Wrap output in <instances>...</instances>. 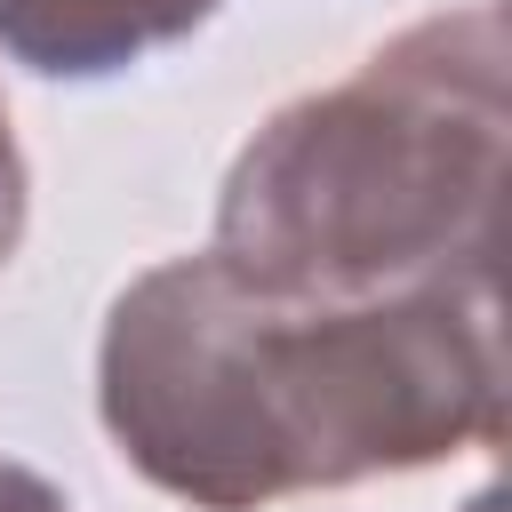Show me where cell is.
Here are the masks:
<instances>
[{
  "instance_id": "1",
  "label": "cell",
  "mask_w": 512,
  "mask_h": 512,
  "mask_svg": "<svg viewBox=\"0 0 512 512\" xmlns=\"http://www.w3.org/2000/svg\"><path fill=\"white\" fill-rule=\"evenodd\" d=\"M112 448L192 512L424 472L504 432L496 288L272 304L216 256L136 272L96 344Z\"/></svg>"
},
{
  "instance_id": "2",
  "label": "cell",
  "mask_w": 512,
  "mask_h": 512,
  "mask_svg": "<svg viewBox=\"0 0 512 512\" xmlns=\"http://www.w3.org/2000/svg\"><path fill=\"white\" fill-rule=\"evenodd\" d=\"M504 144V16L488 0L440 8L240 144L208 256L272 304L496 288Z\"/></svg>"
},
{
  "instance_id": "3",
  "label": "cell",
  "mask_w": 512,
  "mask_h": 512,
  "mask_svg": "<svg viewBox=\"0 0 512 512\" xmlns=\"http://www.w3.org/2000/svg\"><path fill=\"white\" fill-rule=\"evenodd\" d=\"M224 0H0V48L40 80H104L200 32Z\"/></svg>"
},
{
  "instance_id": "4",
  "label": "cell",
  "mask_w": 512,
  "mask_h": 512,
  "mask_svg": "<svg viewBox=\"0 0 512 512\" xmlns=\"http://www.w3.org/2000/svg\"><path fill=\"white\" fill-rule=\"evenodd\" d=\"M24 152H16V136H8V112H0V264L16 256V240H24Z\"/></svg>"
},
{
  "instance_id": "5",
  "label": "cell",
  "mask_w": 512,
  "mask_h": 512,
  "mask_svg": "<svg viewBox=\"0 0 512 512\" xmlns=\"http://www.w3.org/2000/svg\"><path fill=\"white\" fill-rule=\"evenodd\" d=\"M0 512H72V504H64L32 464H8V456H0Z\"/></svg>"
},
{
  "instance_id": "6",
  "label": "cell",
  "mask_w": 512,
  "mask_h": 512,
  "mask_svg": "<svg viewBox=\"0 0 512 512\" xmlns=\"http://www.w3.org/2000/svg\"><path fill=\"white\" fill-rule=\"evenodd\" d=\"M464 512H504V496H496V488H480V496H472Z\"/></svg>"
}]
</instances>
